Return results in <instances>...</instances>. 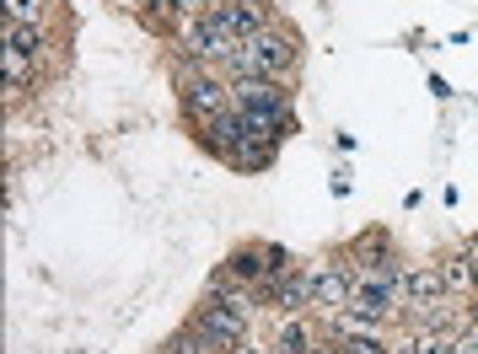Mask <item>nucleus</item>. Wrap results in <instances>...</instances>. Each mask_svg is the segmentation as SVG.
<instances>
[{"label": "nucleus", "instance_id": "nucleus-17", "mask_svg": "<svg viewBox=\"0 0 478 354\" xmlns=\"http://www.w3.org/2000/svg\"><path fill=\"white\" fill-rule=\"evenodd\" d=\"M6 22H22V28H65V6H60V0H6Z\"/></svg>", "mask_w": 478, "mask_h": 354}, {"label": "nucleus", "instance_id": "nucleus-11", "mask_svg": "<svg viewBox=\"0 0 478 354\" xmlns=\"http://www.w3.org/2000/svg\"><path fill=\"white\" fill-rule=\"evenodd\" d=\"M344 247V258L350 263H403L409 253H403V242H398V231L393 226H382V221H371V226H361L350 242H339Z\"/></svg>", "mask_w": 478, "mask_h": 354}, {"label": "nucleus", "instance_id": "nucleus-23", "mask_svg": "<svg viewBox=\"0 0 478 354\" xmlns=\"http://www.w3.org/2000/svg\"><path fill=\"white\" fill-rule=\"evenodd\" d=\"M441 44H446V49H467V44H473V33H467V28H462V33H446V38H441Z\"/></svg>", "mask_w": 478, "mask_h": 354}, {"label": "nucleus", "instance_id": "nucleus-3", "mask_svg": "<svg viewBox=\"0 0 478 354\" xmlns=\"http://www.w3.org/2000/svg\"><path fill=\"white\" fill-rule=\"evenodd\" d=\"M167 65H173L183 129H194V124H205V118H215V113L231 108V76H226V70H199V65H189V60H167Z\"/></svg>", "mask_w": 478, "mask_h": 354}, {"label": "nucleus", "instance_id": "nucleus-27", "mask_svg": "<svg viewBox=\"0 0 478 354\" xmlns=\"http://www.w3.org/2000/svg\"><path fill=\"white\" fill-rule=\"evenodd\" d=\"M467 327H478V295L467 301Z\"/></svg>", "mask_w": 478, "mask_h": 354}, {"label": "nucleus", "instance_id": "nucleus-16", "mask_svg": "<svg viewBox=\"0 0 478 354\" xmlns=\"http://www.w3.org/2000/svg\"><path fill=\"white\" fill-rule=\"evenodd\" d=\"M435 269H441V279H446V295H457V301H473V295H478V285H473V263H467L462 247L435 253Z\"/></svg>", "mask_w": 478, "mask_h": 354}, {"label": "nucleus", "instance_id": "nucleus-18", "mask_svg": "<svg viewBox=\"0 0 478 354\" xmlns=\"http://www.w3.org/2000/svg\"><path fill=\"white\" fill-rule=\"evenodd\" d=\"M150 354H215V349H210L194 327H183V322H178L167 338H156V349H150Z\"/></svg>", "mask_w": 478, "mask_h": 354}, {"label": "nucleus", "instance_id": "nucleus-12", "mask_svg": "<svg viewBox=\"0 0 478 354\" xmlns=\"http://www.w3.org/2000/svg\"><path fill=\"white\" fill-rule=\"evenodd\" d=\"M49 81H60L54 70H44L38 60H28V54H17V49H6V108H22V102H33Z\"/></svg>", "mask_w": 478, "mask_h": 354}, {"label": "nucleus", "instance_id": "nucleus-13", "mask_svg": "<svg viewBox=\"0 0 478 354\" xmlns=\"http://www.w3.org/2000/svg\"><path fill=\"white\" fill-rule=\"evenodd\" d=\"M398 290H403V311H414V306H430V301H441L446 295V279H441V269H435V258L430 263H403L398 269Z\"/></svg>", "mask_w": 478, "mask_h": 354}, {"label": "nucleus", "instance_id": "nucleus-21", "mask_svg": "<svg viewBox=\"0 0 478 354\" xmlns=\"http://www.w3.org/2000/svg\"><path fill=\"white\" fill-rule=\"evenodd\" d=\"M425 86H430V97H435V102H451V97H457V92H451V81H446V76H435V70L425 76Z\"/></svg>", "mask_w": 478, "mask_h": 354}, {"label": "nucleus", "instance_id": "nucleus-22", "mask_svg": "<svg viewBox=\"0 0 478 354\" xmlns=\"http://www.w3.org/2000/svg\"><path fill=\"white\" fill-rule=\"evenodd\" d=\"M312 354H344V349H339V338H334V333H323V338H317V349H312Z\"/></svg>", "mask_w": 478, "mask_h": 354}, {"label": "nucleus", "instance_id": "nucleus-20", "mask_svg": "<svg viewBox=\"0 0 478 354\" xmlns=\"http://www.w3.org/2000/svg\"><path fill=\"white\" fill-rule=\"evenodd\" d=\"M328 194H334V199H350V194H355V172H350V161H339V166H334Z\"/></svg>", "mask_w": 478, "mask_h": 354}, {"label": "nucleus", "instance_id": "nucleus-24", "mask_svg": "<svg viewBox=\"0 0 478 354\" xmlns=\"http://www.w3.org/2000/svg\"><path fill=\"white\" fill-rule=\"evenodd\" d=\"M334 145H339V150H344V156H350V150H355V145H361V140H355V134H350V129H334Z\"/></svg>", "mask_w": 478, "mask_h": 354}, {"label": "nucleus", "instance_id": "nucleus-6", "mask_svg": "<svg viewBox=\"0 0 478 354\" xmlns=\"http://www.w3.org/2000/svg\"><path fill=\"white\" fill-rule=\"evenodd\" d=\"M215 12V0H140V12H134V22L145 28V33H156V38H178L189 22H199V17H210Z\"/></svg>", "mask_w": 478, "mask_h": 354}, {"label": "nucleus", "instance_id": "nucleus-8", "mask_svg": "<svg viewBox=\"0 0 478 354\" xmlns=\"http://www.w3.org/2000/svg\"><path fill=\"white\" fill-rule=\"evenodd\" d=\"M231 108H242V113H280V108H296V86L274 81V76H237L231 81Z\"/></svg>", "mask_w": 478, "mask_h": 354}, {"label": "nucleus", "instance_id": "nucleus-25", "mask_svg": "<svg viewBox=\"0 0 478 354\" xmlns=\"http://www.w3.org/2000/svg\"><path fill=\"white\" fill-rule=\"evenodd\" d=\"M441 205H446V210H457V205H462V189H457V183H446V189H441Z\"/></svg>", "mask_w": 478, "mask_h": 354}, {"label": "nucleus", "instance_id": "nucleus-19", "mask_svg": "<svg viewBox=\"0 0 478 354\" xmlns=\"http://www.w3.org/2000/svg\"><path fill=\"white\" fill-rule=\"evenodd\" d=\"M258 253H263L269 274H296V269H301V258H296L285 242H274V237H258Z\"/></svg>", "mask_w": 478, "mask_h": 354}, {"label": "nucleus", "instance_id": "nucleus-4", "mask_svg": "<svg viewBox=\"0 0 478 354\" xmlns=\"http://www.w3.org/2000/svg\"><path fill=\"white\" fill-rule=\"evenodd\" d=\"M306 279H312V311H344L350 295H355V263L344 258V247L312 258Z\"/></svg>", "mask_w": 478, "mask_h": 354}, {"label": "nucleus", "instance_id": "nucleus-15", "mask_svg": "<svg viewBox=\"0 0 478 354\" xmlns=\"http://www.w3.org/2000/svg\"><path fill=\"white\" fill-rule=\"evenodd\" d=\"M215 269H226V274H231L237 285H253V290L274 279V274H269V263H263V253H258V237L237 242V247H231V253H226V258H221Z\"/></svg>", "mask_w": 478, "mask_h": 354}, {"label": "nucleus", "instance_id": "nucleus-14", "mask_svg": "<svg viewBox=\"0 0 478 354\" xmlns=\"http://www.w3.org/2000/svg\"><path fill=\"white\" fill-rule=\"evenodd\" d=\"M317 338H323V327H317L312 311L306 317H274V327H269V349L274 354H312Z\"/></svg>", "mask_w": 478, "mask_h": 354}, {"label": "nucleus", "instance_id": "nucleus-2", "mask_svg": "<svg viewBox=\"0 0 478 354\" xmlns=\"http://www.w3.org/2000/svg\"><path fill=\"white\" fill-rule=\"evenodd\" d=\"M301 60H306V38L280 17L269 33H258V38H247V44H237L231 49V60L221 65L231 81L237 76H274V81H290L296 86V76H301Z\"/></svg>", "mask_w": 478, "mask_h": 354}, {"label": "nucleus", "instance_id": "nucleus-5", "mask_svg": "<svg viewBox=\"0 0 478 354\" xmlns=\"http://www.w3.org/2000/svg\"><path fill=\"white\" fill-rule=\"evenodd\" d=\"M183 327H194V333H199V338H205L215 354H226V349H237V343H247V338L258 333L253 322H242L237 311L215 306V301H205V295H199V301L183 311Z\"/></svg>", "mask_w": 478, "mask_h": 354}, {"label": "nucleus", "instance_id": "nucleus-7", "mask_svg": "<svg viewBox=\"0 0 478 354\" xmlns=\"http://www.w3.org/2000/svg\"><path fill=\"white\" fill-rule=\"evenodd\" d=\"M0 44L17 49V54H28V60H38L44 70L60 76V60H65L70 33L65 28H22V22H6V28H0Z\"/></svg>", "mask_w": 478, "mask_h": 354}, {"label": "nucleus", "instance_id": "nucleus-26", "mask_svg": "<svg viewBox=\"0 0 478 354\" xmlns=\"http://www.w3.org/2000/svg\"><path fill=\"white\" fill-rule=\"evenodd\" d=\"M108 6H113V12H129V17H134V12H140V0H108Z\"/></svg>", "mask_w": 478, "mask_h": 354}, {"label": "nucleus", "instance_id": "nucleus-10", "mask_svg": "<svg viewBox=\"0 0 478 354\" xmlns=\"http://www.w3.org/2000/svg\"><path fill=\"white\" fill-rule=\"evenodd\" d=\"M215 17L226 22V33L237 44H247V38H258L280 22V6L274 0H215Z\"/></svg>", "mask_w": 478, "mask_h": 354}, {"label": "nucleus", "instance_id": "nucleus-9", "mask_svg": "<svg viewBox=\"0 0 478 354\" xmlns=\"http://www.w3.org/2000/svg\"><path fill=\"white\" fill-rule=\"evenodd\" d=\"M199 295H205V301H215V306H226V311H237V317H242V322H253V327H258V322H263V311H269V306H263V295H258L253 285H237L226 269H210Z\"/></svg>", "mask_w": 478, "mask_h": 354}, {"label": "nucleus", "instance_id": "nucleus-1", "mask_svg": "<svg viewBox=\"0 0 478 354\" xmlns=\"http://www.w3.org/2000/svg\"><path fill=\"white\" fill-rule=\"evenodd\" d=\"M189 134H194V145H199L205 156H215L221 166L247 172V177H258V172H269V166L280 161V145H274L242 108H226V113H215V118L194 124Z\"/></svg>", "mask_w": 478, "mask_h": 354}]
</instances>
